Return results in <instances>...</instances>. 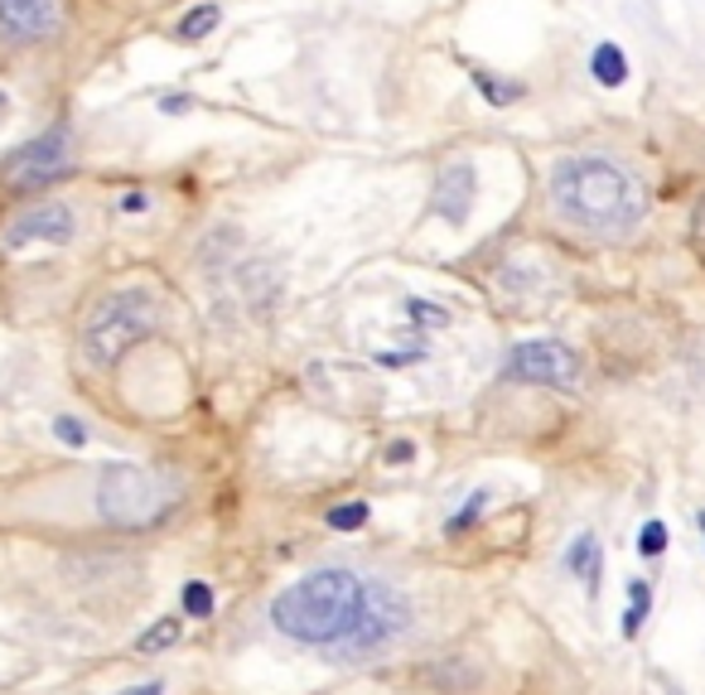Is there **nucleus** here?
Here are the masks:
<instances>
[{"label":"nucleus","instance_id":"23","mask_svg":"<svg viewBox=\"0 0 705 695\" xmlns=\"http://www.w3.org/2000/svg\"><path fill=\"white\" fill-rule=\"evenodd\" d=\"M145 209H150V199H145L141 189H131L126 199H121V213H145Z\"/></svg>","mask_w":705,"mask_h":695},{"label":"nucleus","instance_id":"15","mask_svg":"<svg viewBox=\"0 0 705 695\" xmlns=\"http://www.w3.org/2000/svg\"><path fill=\"white\" fill-rule=\"evenodd\" d=\"M473 88L489 97L493 107H513V102H522V82H503V78H493V72H473Z\"/></svg>","mask_w":705,"mask_h":695},{"label":"nucleus","instance_id":"14","mask_svg":"<svg viewBox=\"0 0 705 695\" xmlns=\"http://www.w3.org/2000/svg\"><path fill=\"white\" fill-rule=\"evenodd\" d=\"M223 24V10L217 5H193L184 20H179V40H189V44H199V40H209V34Z\"/></svg>","mask_w":705,"mask_h":695},{"label":"nucleus","instance_id":"10","mask_svg":"<svg viewBox=\"0 0 705 695\" xmlns=\"http://www.w3.org/2000/svg\"><path fill=\"white\" fill-rule=\"evenodd\" d=\"M473 193H479V175H473L469 160H455L440 169V179H435V199L430 209L445 217L449 227L469 223V209H473Z\"/></svg>","mask_w":705,"mask_h":695},{"label":"nucleus","instance_id":"24","mask_svg":"<svg viewBox=\"0 0 705 695\" xmlns=\"http://www.w3.org/2000/svg\"><path fill=\"white\" fill-rule=\"evenodd\" d=\"M189 97H165V102H160V112H169V116H175V112H189Z\"/></svg>","mask_w":705,"mask_h":695},{"label":"nucleus","instance_id":"19","mask_svg":"<svg viewBox=\"0 0 705 695\" xmlns=\"http://www.w3.org/2000/svg\"><path fill=\"white\" fill-rule=\"evenodd\" d=\"M362 522H368V503H344L329 512V527H338V531H358Z\"/></svg>","mask_w":705,"mask_h":695},{"label":"nucleus","instance_id":"2","mask_svg":"<svg viewBox=\"0 0 705 695\" xmlns=\"http://www.w3.org/2000/svg\"><path fill=\"white\" fill-rule=\"evenodd\" d=\"M362 590H368V584L352 575V570H314V575L295 580L290 590L276 594L271 624H276V632H286L290 642L334 648L348 632L352 618H358Z\"/></svg>","mask_w":705,"mask_h":695},{"label":"nucleus","instance_id":"1","mask_svg":"<svg viewBox=\"0 0 705 695\" xmlns=\"http://www.w3.org/2000/svg\"><path fill=\"white\" fill-rule=\"evenodd\" d=\"M551 209L594 237H628L648 213V189L604 155H575L551 169Z\"/></svg>","mask_w":705,"mask_h":695},{"label":"nucleus","instance_id":"20","mask_svg":"<svg viewBox=\"0 0 705 695\" xmlns=\"http://www.w3.org/2000/svg\"><path fill=\"white\" fill-rule=\"evenodd\" d=\"M638 551L642 556H662L667 551V527L662 522H648V527L638 531Z\"/></svg>","mask_w":705,"mask_h":695},{"label":"nucleus","instance_id":"27","mask_svg":"<svg viewBox=\"0 0 705 695\" xmlns=\"http://www.w3.org/2000/svg\"><path fill=\"white\" fill-rule=\"evenodd\" d=\"M696 522H701V531H705V512H696Z\"/></svg>","mask_w":705,"mask_h":695},{"label":"nucleus","instance_id":"22","mask_svg":"<svg viewBox=\"0 0 705 695\" xmlns=\"http://www.w3.org/2000/svg\"><path fill=\"white\" fill-rule=\"evenodd\" d=\"M54 435H58L64 445H72V449L88 445V430H82V421H72V416H58V421H54Z\"/></svg>","mask_w":705,"mask_h":695},{"label":"nucleus","instance_id":"18","mask_svg":"<svg viewBox=\"0 0 705 695\" xmlns=\"http://www.w3.org/2000/svg\"><path fill=\"white\" fill-rule=\"evenodd\" d=\"M483 507H489V493H473V497H469V507H465V512H455V517H449V522H445V531H449V536H459V531H469V527H473V522H479V517H483Z\"/></svg>","mask_w":705,"mask_h":695},{"label":"nucleus","instance_id":"9","mask_svg":"<svg viewBox=\"0 0 705 695\" xmlns=\"http://www.w3.org/2000/svg\"><path fill=\"white\" fill-rule=\"evenodd\" d=\"M72 232H78V223H72V213L64 203H34L30 213H20L15 223H10L5 247H30V242H54V247H64V242H72Z\"/></svg>","mask_w":705,"mask_h":695},{"label":"nucleus","instance_id":"7","mask_svg":"<svg viewBox=\"0 0 705 695\" xmlns=\"http://www.w3.org/2000/svg\"><path fill=\"white\" fill-rule=\"evenodd\" d=\"M72 169V145H68V126L44 131L34 145H24L20 155H10L5 165V184L10 189H44L48 179L68 175Z\"/></svg>","mask_w":705,"mask_h":695},{"label":"nucleus","instance_id":"8","mask_svg":"<svg viewBox=\"0 0 705 695\" xmlns=\"http://www.w3.org/2000/svg\"><path fill=\"white\" fill-rule=\"evenodd\" d=\"M64 30L58 0H0V34L15 44H40Z\"/></svg>","mask_w":705,"mask_h":695},{"label":"nucleus","instance_id":"26","mask_svg":"<svg viewBox=\"0 0 705 695\" xmlns=\"http://www.w3.org/2000/svg\"><path fill=\"white\" fill-rule=\"evenodd\" d=\"M121 695H165L160 681H150V686H131V691H121Z\"/></svg>","mask_w":705,"mask_h":695},{"label":"nucleus","instance_id":"21","mask_svg":"<svg viewBox=\"0 0 705 695\" xmlns=\"http://www.w3.org/2000/svg\"><path fill=\"white\" fill-rule=\"evenodd\" d=\"M406 310H411V320L416 324H435V328L449 324V314L440 310V304H430V300H406Z\"/></svg>","mask_w":705,"mask_h":695},{"label":"nucleus","instance_id":"11","mask_svg":"<svg viewBox=\"0 0 705 695\" xmlns=\"http://www.w3.org/2000/svg\"><path fill=\"white\" fill-rule=\"evenodd\" d=\"M600 541H594V536L585 531V536H575V541H570V551H566V570L575 580H585V590L594 594L600 590Z\"/></svg>","mask_w":705,"mask_h":695},{"label":"nucleus","instance_id":"3","mask_svg":"<svg viewBox=\"0 0 705 695\" xmlns=\"http://www.w3.org/2000/svg\"><path fill=\"white\" fill-rule=\"evenodd\" d=\"M92 503L107 527L141 531V527H155L179 503V483L165 479L160 469H145V463H107L97 473Z\"/></svg>","mask_w":705,"mask_h":695},{"label":"nucleus","instance_id":"13","mask_svg":"<svg viewBox=\"0 0 705 695\" xmlns=\"http://www.w3.org/2000/svg\"><path fill=\"white\" fill-rule=\"evenodd\" d=\"M648 608H652V590H648V580H628L624 638H638V632H642V624H648Z\"/></svg>","mask_w":705,"mask_h":695},{"label":"nucleus","instance_id":"4","mask_svg":"<svg viewBox=\"0 0 705 695\" xmlns=\"http://www.w3.org/2000/svg\"><path fill=\"white\" fill-rule=\"evenodd\" d=\"M155 328H160V304L150 290H112L107 300H97V310L82 324V348L97 368H112Z\"/></svg>","mask_w":705,"mask_h":695},{"label":"nucleus","instance_id":"6","mask_svg":"<svg viewBox=\"0 0 705 695\" xmlns=\"http://www.w3.org/2000/svg\"><path fill=\"white\" fill-rule=\"evenodd\" d=\"M507 377L517 382H537V386H556V392H575L580 382V362L575 352L556 338H531V344H517L513 358H507Z\"/></svg>","mask_w":705,"mask_h":695},{"label":"nucleus","instance_id":"25","mask_svg":"<svg viewBox=\"0 0 705 695\" xmlns=\"http://www.w3.org/2000/svg\"><path fill=\"white\" fill-rule=\"evenodd\" d=\"M387 459H396V463H406V459H411V445H406V440H396L392 449H387Z\"/></svg>","mask_w":705,"mask_h":695},{"label":"nucleus","instance_id":"17","mask_svg":"<svg viewBox=\"0 0 705 695\" xmlns=\"http://www.w3.org/2000/svg\"><path fill=\"white\" fill-rule=\"evenodd\" d=\"M184 614L189 618H213V590L203 580H189L184 584Z\"/></svg>","mask_w":705,"mask_h":695},{"label":"nucleus","instance_id":"5","mask_svg":"<svg viewBox=\"0 0 705 695\" xmlns=\"http://www.w3.org/2000/svg\"><path fill=\"white\" fill-rule=\"evenodd\" d=\"M411 624V604L406 594L396 590V584H368L362 590V604H358V618L348 624V632L334 642L338 657H348V662H362V657L382 652L387 642H396L401 632Z\"/></svg>","mask_w":705,"mask_h":695},{"label":"nucleus","instance_id":"12","mask_svg":"<svg viewBox=\"0 0 705 695\" xmlns=\"http://www.w3.org/2000/svg\"><path fill=\"white\" fill-rule=\"evenodd\" d=\"M590 72H594V82H600V88H624V82H628L624 48H618V44H600L590 54Z\"/></svg>","mask_w":705,"mask_h":695},{"label":"nucleus","instance_id":"16","mask_svg":"<svg viewBox=\"0 0 705 695\" xmlns=\"http://www.w3.org/2000/svg\"><path fill=\"white\" fill-rule=\"evenodd\" d=\"M175 638H179V618H160L155 628H145L141 638H136V652H165V648H175Z\"/></svg>","mask_w":705,"mask_h":695}]
</instances>
